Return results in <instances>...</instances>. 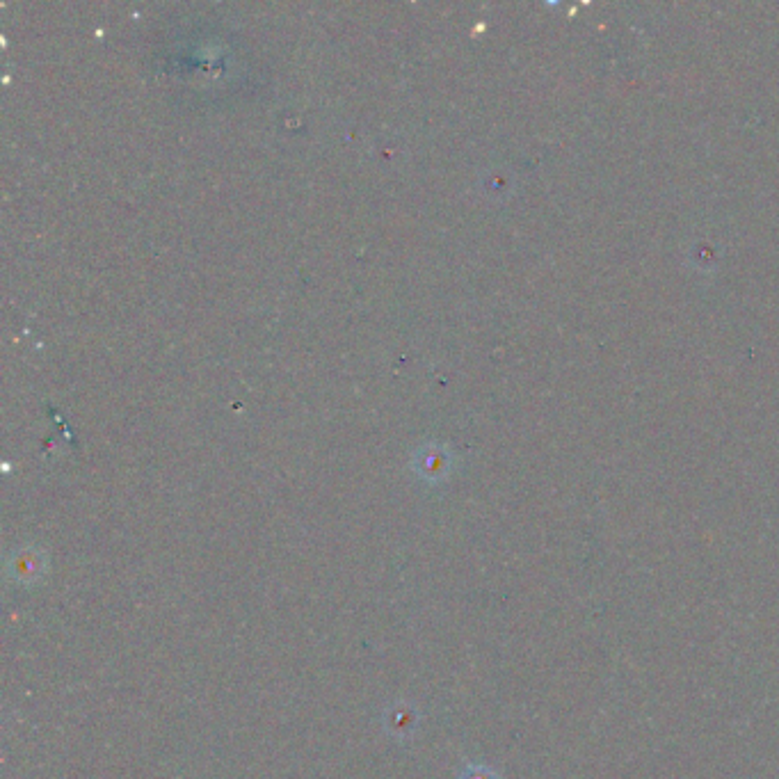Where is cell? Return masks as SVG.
<instances>
[{"mask_svg":"<svg viewBox=\"0 0 779 779\" xmlns=\"http://www.w3.org/2000/svg\"><path fill=\"white\" fill-rule=\"evenodd\" d=\"M46 567L48 560L42 549H37V546H21V549L14 551L10 560H7V576L19 585H32L42 581Z\"/></svg>","mask_w":779,"mask_h":779,"instance_id":"obj_1","label":"cell"},{"mask_svg":"<svg viewBox=\"0 0 779 779\" xmlns=\"http://www.w3.org/2000/svg\"><path fill=\"white\" fill-rule=\"evenodd\" d=\"M414 467H416V471H419L421 478L432 480V483H435V480L444 478L448 469H451V457L441 451L439 446H428V448H423L419 457H416Z\"/></svg>","mask_w":779,"mask_h":779,"instance_id":"obj_2","label":"cell"},{"mask_svg":"<svg viewBox=\"0 0 779 779\" xmlns=\"http://www.w3.org/2000/svg\"><path fill=\"white\" fill-rule=\"evenodd\" d=\"M416 720H419V716H416V711L409 704H393L384 713V725L398 738L412 734L416 729Z\"/></svg>","mask_w":779,"mask_h":779,"instance_id":"obj_3","label":"cell"},{"mask_svg":"<svg viewBox=\"0 0 779 779\" xmlns=\"http://www.w3.org/2000/svg\"><path fill=\"white\" fill-rule=\"evenodd\" d=\"M457 779H501L499 775L494 773L489 766H483V764H469L467 768L462 770L460 777Z\"/></svg>","mask_w":779,"mask_h":779,"instance_id":"obj_4","label":"cell"}]
</instances>
